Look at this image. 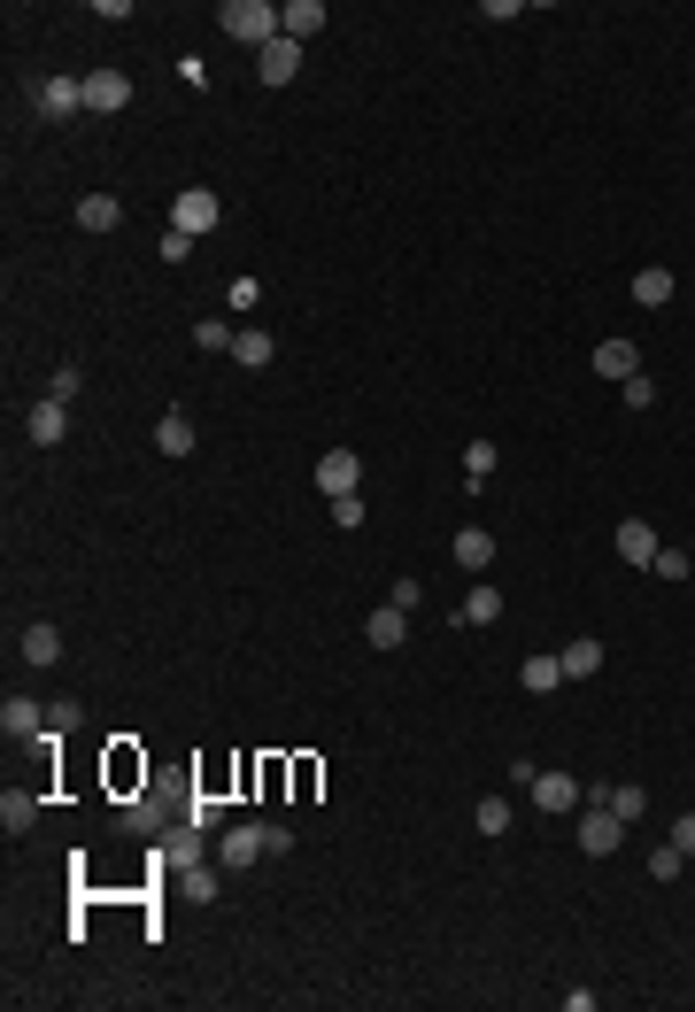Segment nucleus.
<instances>
[{"mask_svg":"<svg viewBox=\"0 0 695 1012\" xmlns=\"http://www.w3.org/2000/svg\"><path fill=\"white\" fill-rule=\"evenodd\" d=\"M217 32L263 55V47H271V40L286 32V24H278V9H271V0H224V9H217Z\"/></svg>","mask_w":695,"mask_h":1012,"instance_id":"f257e3e1","label":"nucleus"},{"mask_svg":"<svg viewBox=\"0 0 695 1012\" xmlns=\"http://www.w3.org/2000/svg\"><path fill=\"white\" fill-rule=\"evenodd\" d=\"M224 224V201L209 194V186H186L178 201H170V232H186V240H201V232H217Z\"/></svg>","mask_w":695,"mask_h":1012,"instance_id":"f03ea898","label":"nucleus"},{"mask_svg":"<svg viewBox=\"0 0 695 1012\" xmlns=\"http://www.w3.org/2000/svg\"><path fill=\"white\" fill-rule=\"evenodd\" d=\"M356 480H364V464H356V449H324V457H317V495H324V503H340V495H356Z\"/></svg>","mask_w":695,"mask_h":1012,"instance_id":"7ed1b4c3","label":"nucleus"},{"mask_svg":"<svg viewBox=\"0 0 695 1012\" xmlns=\"http://www.w3.org/2000/svg\"><path fill=\"white\" fill-rule=\"evenodd\" d=\"M618 843H626V820H618L610 804H587V820H580V850H587V858H610Z\"/></svg>","mask_w":695,"mask_h":1012,"instance_id":"20e7f679","label":"nucleus"},{"mask_svg":"<svg viewBox=\"0 0 695 1012\" xmlns=\"http://www.w3.org/2000/svg\"><path fill=\"white\" fill-rule=\"evenodd\" d=\"M255 70H263V86H294V78H301V40H286V32H278V40L255 55Z\"/></svg>","mask_w":695,"mask_h":1012,"instance_id":"39448f33","label":"nucleus"},{"mask_svg":"<svg viewBox=\"0 0 695 1012\" xmlns=\"http://www.w3.org/2000/svg\"><path fill=\"white\" fill-rule=\"evenodd\" d=\"M86 109H93V117L132 109V78H124V70H93V78H86Z\"/></svg>","mask_w":695,"mask_h":1012,"instance_id":"423d86ee","label":"nucleus"},{"mask_svg":"<svg viewBox=\"0 0 695 1012\" xmlns=\"http://www.w3.org/2000/svg\"><path fill=\"white\" fill-rule=\"evenodd\" d=\"M572 804H587V789L572 781V773H533V812H572Z\"/></svg>","mask_w":695,"mask_h":1012,"instance_id":"0eeeda50","label":"nucleus"},{"mask_svg":"<svg viewBox=\"0 0 695 1012\" xmlns=\"http://www.w3.org/2000/svg\"><path fill=\"white\" fill-rule=\"evenodd\" d=\"M217 858H224V866H255V858H271V843H263V820H240V827H224Z\"/></svg>","mask_w":695,"mask_h":1012,"instance_id":"6e6552de","label":"nucleus"},{"mask_svg":"<svg viewBox=\"0 0 695 1012\" xmlns=\"http://www.w3.org/2000/svg\"><path fill=\"white\" fill-rule=\"evenodd\" d=\"M40 117H78L86 109V78H40Z\"/></svg>","mask_w":695,"mask_h":1012,"instance_id":"1a4fd4ad","label":"nucleus"},{"mask_svg":"<svg viewBox=\"0 0 695 1012\" xmlns=\"http://www.w3.org/2000/svg\"><path fill=\"white\" fill-rule=\"evenodd\" d=\"M24 433L40 441V449H63V433H70V403H32V418H24Z\"/></svg>","mask_w":695,"mask_h":1012,"instance_id":"9d476101","label":"nucleus"},{"mask_svg":"<svg viewBox=\"0 0 695 1012\" xmlns=\"http://www.w3.org/2000/svg\"><path fill=\"white\" fill-rule=\"evenodd\" d=\"M657 549H664V541H657V526H649V518H626V526H618V557H626L633 572H649V564H657Z\"/></svg>","mask_w":695,"mask_h":1012,"instance_id":"9b49d317","label":"nucleus"},{"mask_svg":"<svg viewBox=\"0 0 695 1012\" xmlns=\"http://www.w3.org/2000/svg\"><path fill=\"white\" fill-rule=\"evenodd\" d=\"M556 664H564V681H595V672H603V641H595V634H572V641L556 649Z\"/></svg>","mask_w":695,"mask_h":1012,"instance_id":"f8f14e48","label":"nucleus"},{"mask_svg":"<svg viewBox=\"0 0 695 1012\" xmlns=\"http://www.w3.org/2000/svg\"><path fill=\"white\" fill-rule=\"evenodd\" d=\"M364 641H372V649H402V641H410V610L379 603V610L364 618Z\"/></svg>","mask_w":695,"mask_h":1012,"instance_id":"ddd939ff","label":"nucleus"},{"mask_svg":"<svg viewBox=\"0 0 695 1012\" xmlns=\"http://www.w3.org/2000/svg\"><path fill=\"white\" fill-rule=\"evenodd\" d=\"M595 372H603V380H618V387H626V380H633V372H641V349H633V341H595Z\"/></svg>","mask_w":695,"mask_h":1012,"instance_id":"4468645a","label":"nucleus"},{"mask_svg":"<svg viewBox=\"0 0 695 1012\" xmlns=\"http://www.w3.org/2000/svg\"><path fill=\"white\" fill-rule=\"evenodd\" d=\"M278 24H286V40H301V47H309V40L324 32V0H286Z\"/></svg>","mask_w":695,"mask_h":1012,"instance_id":"2eb2a0df","label":"nucleus"},{"mask_svg":"<svg viewBox=\"0 0 695 1012\" xmlns=\"http://www.w3.org/2000/svg\"><path fill=\"white\" fill-rule=\"evenodd\" d=\"M271 356H278V341H271V332H263V324H240V332H232V364H247V372H263Z\"/></svg>","mask_w":695,"mask_h":1012,"instance_id":"dca6fc26","label":"nucleus"},{"mask_svg":"<svg viewBox=\"0 0 695 1012\" xmlns=\"http://www.w3.org/2000/svg\"><path fill=\"white\" fill-rule=\"evenodd\" d=\"M47 727V712L32 704V696H9V704H0V735H9V743H24V735H40Z\"/></svg>","mask_w":695,"mask_h":1012,"instance_id":"f3484780","label":"nucleus"},{"mask_svg":"<svg viewBox=\"0 0 695 1012\" xmlns=\"http://www.w3.org/2000/svg\"><path fill=\"white\" fill-rule=\"evenodd\" d=\"M155 449H163V457H194V418H186V410H163V418H155Z\"/></svg>","mask_w":695,"mask_h":1012,"instance_id":"a211bd4d","label":"nucleus"},{"mask_svg":"<svg viewBox=\"0 0 695 1012\" xmlns=\"http://www.w3.org/2000/svg\"><path fill=\"white\" fill-rule=\"evenodd\" d=\"M78 224H86V232H117V224H124V201H117V194H86V201H78Z\"/></svg>","mask_w":695,"mask_h":1012,"instance_id":"6ab92c4d","label":"nucleus"},{"mask_svg":"<svg viewBox=\"0 0 695 1012\" xmlns=\"http://www.w3.org/2000/svg\"><path fill=\"white\" fill-rule=\"evenodd\" d=\"M633 301H641V309H664V301H672V271H664V263H641V271H633Z\"/></svg>","mask_w":695,"mask_h":1012,"instance_id":"aec40b11","label":"nucleus"},{"mask_svg":"<svg viewBox=\"0 0 695 1012\" xmlns=\"http://www.w3.org/2000/svg\"><path fill=\"white\" fill-rule=\"evenodd\" d=\"M456 564H464V572H487V564H495V534H487V526H464V534H456Z\"/></svg>","mask_w":695,"mask_h":1012,"instance_id":"412c9836","label":"nucleus"},{"mask_svg":"<svg viewBox=\"0 0 695 1012\" xmlns=\"http://www.w3.org/2000/svg\"><path fill=\"white\" fill-rule=\"evenodd\" d=\"M518 689H526V696L564 689V664H556V657H526V664H518Z\"/></svg>","mask_w":695,"mask_h":1012,"instance_id":"4be33fe9","label":"nucleus"},{"mask_svg":"<svg viewBox=\"0 0 695 1012\" xmlns=\"http://www.w3.org/2000/svg\"><path fill=\"white\" fill-rule=\"evenodd\" d=\"M55 657H63V626H47V618L24 626V664H55Z\"/></svg>","mask_w":695,"mask_h":1012,"instance_id":"5701e85b","label":"nucleus"},{"mask_svg":"<svg viewBox=\"0 0 695 1012\" xmlns=\"http://www.w3.org/2000/svg\"><path fill=\"white\" fill-rule=\"evenodd\" d=\"M456 618H464V626H495V618H503V595H495V587H472Z\"/></svg>","mask_w":695,"mask_h":1012,"instance_id":"b1692460","label":"nucleus"},{"mask_svg":"<svg viewBox=\"0 0 695 1012\" xmlns=\"http://www.w3.org/2000/svg\"><path fill=\"white\" fill-rule=\"evenodd\" d=\"M472 827H479V835H510V804H503V796H479Z\"/></svg>","mask_w":695,"mask_h":1012,"instance_id":"393cba45","label":"nucleus"},{"mask_svg":"<svg viewBox=\"0 0 695 1012\" xmlns=\"http://www.w3.org/2000/svg\"><path fill=\"white\" fill-rule=\"evenodd\" d=\"M32 812H40V804H32V796H16V789L0 796V827H9V835H24V827H32Z\"/></svg>","mask_w":695,"mask_h":1012,"instance_id":"a878e982","label":"nucleus"},{"mask_svg":"<svg viewBox=\"0 0 695 1012\" xmlns=\"http://www.w3.org/2000/svg\"><path fill=\"white\" fill-rule=\"evenodd\" d=\"M610 812H618V820H641V812H649L641 781H618V789H610Z\"/></svg>","mask_w":695,"mask_h":1012,"instance_id":"bb28decb","label":"nucleus"},{"mask_svg":"<svg viewBox=\"0 0 695 1012\" xmlns=\"http://www.w3.org/2000/svg\"><path fill=\"white\" fill-rule=\"evenodd\" d=\"M680 866H687V850H672V843L649 850V881H680Z\"/></svg>","mask_w":695,"mask_h":1012,"instance_id":"cd10ccee","label":"nucleus"},{"mask_svg":"<svg viewBox=\"0 0 695 1012\" xmlns=\"http://www.w3.org/2000/svg\"><path fill=\"white\" fill-rule=\"evenodd\" d=\"M232 332H240V324H224V317H201V324H194V341H201V349H232Z\"/></svg>","mask_w":695,"mask_h":1012,"instance_id":"c85d7f7f","label":"nucleus"},{"mask_svg":"<svg viewBox=\"0 0 695 1012\" xmlns=\"http://www.w3.org/2000/svg\"><path fill=\"white\" fill-rule=\"evenodd\" d=\"M364 518H372V503H364V495H340V503H332V526H348V534H356Z\"/></svg>","mask_w":695,"mask_h":1012,"instance_id":"c756f323","label":"nucleus"},{"mask_svg":"<svg viewBox=\"0 0 695 1012\" xmlns=\"http://www.w3.org/2000/svg\"><path fill=\"white\" fill-rule=\"evenodd\" d=\"M495 457H503L495 441H472V449H464V472H472V480H487V472H495Z\"/></svg>","mask_w":695,"mask_h":1012,"instance_id":"7c9ffc66","label":"nucleus"},{"mask_svg":"<svg viewBox=\"0 0 695 1012\" xmlns=\"http://www.w3.org/2000/svg\"><path fill=\"white\" fill-rule=\"evenodd\" d=\"M649 572H657V580H687V549H672V541H664V549H657V564H649Z\"/></svg>","mask_w":695,"mask_h":1012,"instance_id":"2f4dec72","label":"nucleus"},{"mask_svg":"<svg viewBox=\"0 0 695 1012\" xmlns=\"http://www.w3.org/2000/svg\"><path fill=\"white\" fill-rule=\"evenodd\" d=\"M78 387H86V380H78V364H63V372L47 380V395H55V403H78Z\"/></svg>","mask_w":695,"mask_h":1012,"instance_id":"473e14b6","label":"nucleus"},{"mask_svg":"<svg viewBox=\"0 0 695 1012\" xmlns=\"http://www.w3.org/2000/svg\"><path fill=\"white\" fill-rule=\"evenodd\" d=\"M178 78H186L194 94H209V63H201V55H178Z\"/></svg>","mask_w":695,"mask_h":1012,"instance_id":"72a5a7b5","label":"nucleus"},{"mask_svg":"<svg viewBox=\"0 0 695 1012\" xmlns=\"http://www.w3.org/2000/svg\"><path fill=\"white\" fill-rule=\"evenodd\" d=\"M155 255H163V263H186V255H194V240H186V232H163V240H155Z\"/></svg>","mask_w":695,"mask_h":1012,"instance_id":"f704fd0d","label":"nucleus"},{"mask_svg":"<svg viewBox=\"0 0 695 1012\" xmlns=\"http://www.w3.org/2000/svg\"><path fill=\"white\" fill-rule=\"evenodd\" d=\"M255 301H263V278L240 271V278H232V309H255Z\"/></svg>","mask_w":695,"mask_h":1012,"instance_id":"c9c22d12","label":"nucleus"},{"mask_svg":"<svg viewBox=\"0 0 695 1012\" xmlns=\"http://www.w3.org/2000/svg\"><path fill=\"white\" fill-rule=\"evenodd\" d=\"M618 395H626V410H649V403H657V387H649V380H641V372H633V380H626V387H618Z\"/></svg>","mask_w":695,"mask_h":1012,"instance_id":"e433bc0d","label":"nucleus"},{"mask_svg":"<svg viewBox=\"0 0 695 1012\" xmlns=\"http://www.w3.org/2000/svg\"><path fill=\"white\" fill-rule=\"evenodd\" d=\"M387 603H395V610H418V603H426V587H418V580H395V587H387Z\"/></svg>","mask_w":695,"mask_h":1012,"instance_id":"4c0bfd02","label":"nucleus"},{"mask_svg":"<svg viewBox=\"0 0 695 1012\" xmlns=\"http://www.w3.org/2000/svg\"><path fill=\"white\" fill-rule=\"evenodd\" d=\"M672 850H687V858H695V812H687V820H672Z\"/></svg>","mask_w":695,"mask_h":1012,"instance_id":"58836bf2","label":"nucleus"}]
</instances>
